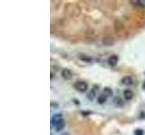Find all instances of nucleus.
<instances>
[{
  "label": "nucleus",
  "mask_w": 145,
  "mask_h": 135,
  "mask_svg": "<svg viewBox=\"0 0 145 135\" xmlns=\"http://www.w3.org/2000/svg\"><path fill=\"white\" fill-rule=\"evenodd\" d=\"M64 126H65V123H64V119L60 120V121H59L58 123H57L55 125V131H56V132H60V131H62L63 129L64 128Z\"/></svg>",
  "instance_id": "nucleus-4"
},
{
  "label": "nucleus",
  "mask_w": 145,
  "mask_h": 135,
  "mask_svg": "<svg viewBox=\"0 0 145 135\" xmlns=\"http://www.w3.org/2000/svg\"><path fill=\"white\" fill-rule=\"evenodd\" d=\"M104 95L106 96H112V90L109 87H104Z\"/></svg>",
  "instance_id": "nucleus-9"
},
{
  "label": "nucleus",
  "mask_w": 145,
  "mask_h": 135,
  "mask_svg": "<svg viewBox=\"0 0 145 135\" xmlns=\"http://www.w3.org/2000/svg\"><path fill=\"white\" fill-rule=\"evenodd\" d=\"M106 100H107V96H106L105 95L102 94V95H101V96H99L98 99H97V102L100 104H102L106 102Z\"/></svg>",
  "instance_id": "nucleus-8"
},
{
  "label": "nucleus",
  "mask_w": 145,
  "mask_h": 135,
  "mask_svg": "<svg viewBox=\"0 0 145 135\" xmlns=\"http://www.w3.org/2000/svg\"><path fill=\"white\" fill-rule=\"evenodd\" d=\"M74 88L77 91H79V92L84 93V92H86L87 89H88V86H87V84L84 81H77V82H75V84H74Z\"/></svg>",
  "instance_id": "nucleus-1"
},
{
  "label": "nucleus",
  "mask_w": 145,
  "mask_h": 135,
  "mask_svg": "<svg viewBox=\"0 0 145 135\" xmlns=\"http://www.w3.org/2000/svg\"><path fill=\"white\" fill-rule=\"evenodd\" d=\"M114 102H115V104H117V103H119L120 104H123V101H122V100H121V98H119V97H117V98H116V99L114 100Z\"/></svg>",
  "instance_id": "nucleus-11"
},
{
  "label": "nucleus",
  "mask_w": 145,
  "mask_h": 135,
  "mask_svg": "<svg viewBox=\"0 0 145 135\" xmlns=\"http://www.w3.org/2000/svg\"><path fill=\"white\" fill-rule=\"evenodd\" d=\"M123 96L126 100H131L133 97V92L130 89H126V90L123 92Z\"/></svg>",
  "instance_id": "nucleus-6"
},
{
  "label": "nucleus",
  "mask_w": 145,
  "mask_h": 135,
  "mask_svg": "<svg viewBox=\"0 0 145 135\" xmlns=\"http://www.w3.org/2000/svg\"><path fill=\"white\" fill-rule=\"evenodd\" d=\"M108 63L110 66H112V67H114V66L116 65V64L118 63V57L115 56V55H112V56H111L110 58L108 59Z\"/></svg>",
  "instance_id": "nucleus-5"
},
{
  "label": "nucleus",
  "mask_w": 145,
  "mask_h": 135,
  "mask_svg": "<svg viewBox=\"0 0 145 135\" xmlns=\"http://www.w3.org/2000/svg\"><path fill=\"white\" fill-rule=\"evenodd\" d=\"M62 135H68V133H64V134H62Z\"/></svg>",
  "instance_id": "nucleus-12"
},
{
  "label": "nucleus",
  "mask_w": 145,
  "mask_h": 135,
  "mask_svg": "<svg viewBox=\"0 0 145 135\" xmlns=\"http://www.w3.org/2000/svg\"><path fill=\"white\" fill-rule=\"evenodd\" d=\"M61 76H62V77L64 79H65V80H70V79H72V72L71 70H69L68 68H64V69L62 70V72H61Z\"/></svg>",
  "instance_id": "nucleus-2"
},
{
  "label": "nucleus",
  "mask_w": 145,
  "mask_h": 135,
  "mask_svg": "<svg viewBox=\"0 0 145 135\" xmlns=\"http://www.w3.org/2000/svg\"><path fill=\"white\" fill-rule=\"evenodd\" d=\"M122 83H123V85H125V86L132 85L133 79H132V77H130V76H125V77H123V79H122Z\"/></svg>",
  "instance_id": "nucleus-3"
},
{
  "label": "nucleus",
  "mask_w": 145,
  "mask_h": 135,
  "mask_svg": "<svg viewBox=\"0 0 145 135\" xmlns=\"http://www.w3.org/2000/svg\"><path fill=\"white\" fill-rule=\"evenodd\" d=\"M62 119H63V117H62V115H55L53 116L52 120H51V123H52L53 126H55V125Z\"/></svg>",
  "instance_id": "nucleus-7"
},
{
  "label": "nucleus",
  "mask_w": 145,
  "mask_h": 135,
  "mask_svg": "<svg viewBox=\"0 0 145 135\" xmlns=\"http://www.w3.org/2000/svg\"><path fill=\"white\" fill-rule=\"evenodd\" d=\"M134 133H135V135H143L144 131L142 130V129H137V130H135Z\"/></svg>",
  "instance_id": "nucleus-10"
}]
</instances>
